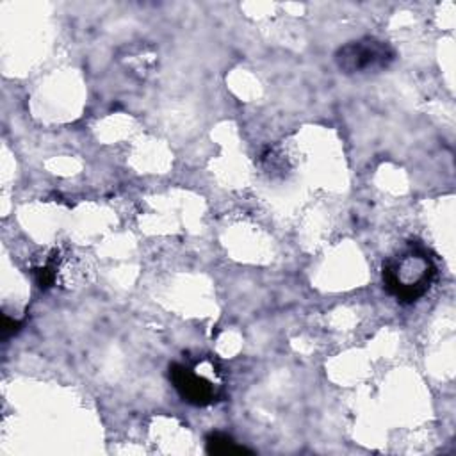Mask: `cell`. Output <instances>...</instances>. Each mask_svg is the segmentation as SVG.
Masks as SVG:
<instances>
[{
  "instance_id": "1",
  "label": "cell",
  "mask_w": 456,
  "mask_h": 456,
  "mask_svg": "<svg viewBox=\"0 0 456 456\" xmlns=\"http://www.w3.org/2000/svg\"><path fill=\"white\" fill-rule=\"evenodd\" d=\"M436 274V265L429 251L410 242L399 253L392 255L381 271L383 287L390 296L399 303H415L419 301L431 287Z\"/></svg>"
},
{
  "instance_id": "2",
  "label": "cell",
  "mask_w": 456,
  "mask_h": 456,
  "mask_svg": "<svg viewBox=\"0 0 456 456\" xmlns=\"http://www.w3.org/2000/svg\"><path fill=\"white\" fill-rule=\"evenodd\" d=\"M395 59L394 48L376 37H362L342 45L335 52V62L344 73H374L388 68Z\"/></svg>"
},
{
  "instance_id": "3",
  "label": "cell",
  "mask_w": 456,
  "mask_h": 456,
  "mask_svg": "<svg viewBox=\"0 0 456 456\" xmlns=\"http://www.w3.org/2000/svg\"><path fill=\"white\" fill-rule=\"evenodd\" d=\"M169 379L173 381V387L180 397L194 406H207L217 401V387L205 376L182 363L169 365Z\"/></svg>"
},
{
  "instance_id": "4",
  "label": "cell",
  "mask_w": 456,
  "mask_h": 456,
  "mask_svg": "<svg viewBox=\"0 0 456 456\" xmlns=\"http://www.w3.org/2000/svg\"><path fill=\"white\" fill-rule=\"evenodd\" d=\"M207 452L208 454H242L249 452L244 445H239L232 436L223 433H212L207 438Z\"/></svg>"
}]
</instances>
